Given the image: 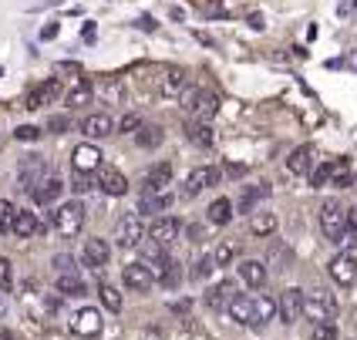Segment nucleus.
Instances as JSON below:
<instances>
[{"instance_id": "obj_24", "label": "nucleus", "mask_w": 357, "mask_h": 340, "mask_svg": "<svg viewBox=\"0 0 357 340\" xmlns=\"http://www.w3.org/2000/svg\"><path fill=\"white\" fill-rule=\"evenodd\" d=\"M38 233H44V222H40L34 212H24V209H20L17 222H14V236H17V240H27V236H38Z\"/></svg>"}, {"instance_id": "obj_56", "label": "nucleus", "mask_w": 357, "mask_h": 340, "mask_svg": "<svg viewBox=\"0 0 357 340\" xmlns=\"http://www.w3.org/2000/svg\"><path fill=\"white\" fill-rule=\"evenodd\" d=\"M0 340H14V334L10 330H0Z\"/></svg>"}, {"instance_id": "obj_41", "label": "nucleus", "mask_w": 357, "mask_h": 340, "mask_svg": "<svg viewBox=\"0 0 357 340\" xmlns=\"http://www.w3.org/2000/svg\"><path fill=\"white\" fill-rule=\"evenodd\" d=\"M98 297H101V303H105L112 314H119V310H121V293L115 290V286H112V283H101V286H98Z\"/></svg>"}, {"instance_id": "obj_2", "label": "nucleus", "mask_w": 357, "mask_h": 340, "mask_svg": "<svg viewBox=\"0 0 357 340\" xmlns=\"http://www.w3.org/2000/svg\"><path fill=\"white\" fill-rule=\"evenodd\" d=\"M303 317L307 320L317 323H331L337 317V297L331 293V290H314V293H307V300H303Z\"/></svg>"}, {"instance_id": "obj_39", "label": "nucleus", "mask_w": 357, "mask_h": 340, "mask_svg": "<svg viewBox=\"0 0 357 340\" xmlns=\"http://www.w3.org/2000/svg\"><path fill=\"white\" fill-rule=\"evenodd\" d=\"M216 256V266H229V263L239 256V242H233V240H222L219 242V249L213 253Z\"/></svg>"}, {"instance_id": "obj_7", "label": "nucleus", "mask_w": 357, "mask_h": 340, "mask_svg": "<svg viewBox=\"0 0 357 340\" xmlns=\"http://www.w3.org/2000/svg\"><path fill=\"white\" fill-rule=\"evenodd\" d=\"M219 179H222V172H219L216 165H199V169L189 172V179H185V185H182V196H185V199H196L202 189L219 185Z\"/></svg>"}, {"instance_id": "obj_15", "label": "nucleus", "mask_w": 357, "mask_h": 340, "mask_svg": "<svg viewBox=\"0 0 357 340\" xmlns=\"http://www.w3.org/2000/svg\"><path fill=\"white\" fill-rule=\"evenodd\" d=\"M159 91L165 98H185L189 95V75L182 71V68H172V71H165L159 81Z\"/></svg>"}, {"instance_id": "obj_45", "label": "nucleus", "mask_w": 357, "mask_h": 340, "mask_svg": "<svg viewBox=\"0 0 357 340\" xmlns=\"http://www.w3.org/2000/svg\"><path fill=\"white\" fill-rule=\"evenodd\" d=\"M310 340H340L334 320H331V323H317V327H314V337H310Z\"/></svg>"}, {"instance_id": "obj_6", "label": "nucleus", "mask_w": 357, "mask_h": 340, "mask_svg": "<svg viewBox=\"0 0 357 340\" xmlns=\"http://www.w3.org/2000/svg\"><path fill=\"white\" fill-rule=\"evenodd\" d=\"M51 216H54V229H58L64 240H71V236H78L81 226H84V206L81 202H64Z\"/></svg>"}, {"instance_id": "obj_42", "label": "nucleus", "mask_w": 357, "mask_h": 340, "mask_svg": "<svg viewBox=\"0 0 357 340\" xmlns=\"http://www.w3.org/2000/svg\"><path fill=\"white\" fill-rule=\"evenodd\" d=\"M331 185H337V189H347V185H351V165L344 159L334 162V179H331Z\"/></svg>"}, {"instance_id": "obj_47", "label": "nucleus", "mask_w": 357, "mask_h": 340, "mask_svg": "<svg viewBox=\"0 0 357 340\" xmlns=\"http://www.w3.org/2000/svg\"><path fill=\"white\" fill-rule=\"evenodd\" d=\"M14 135H17L20 141H38L40 139V128H34V125H24V128H17Z\"/></svg>"}, {"instance_id": "obj_52", "label": "nucleus", "mask_w": 357, "mask_h": 340, "mask_svg": "<svg viewBox=\"0 0 357 340\" xmlns=\"http://www.w3.org/2000/svg\"><path fill=\"white\" fill-rule=\"evenodd\" d=\"M189 240H192V242L202 240V229H199V226H189Z\"/></svg>"}, {"instance_id": "obj_3", "label": "nucleus", "mask_w": 357, "mask_h": 340, "mask_svg": "<svg viewBox=\"0 0 357 340\" xmlns=\"http://www.w3.org/2000/svg\"><path fill=\"white\" fill-rule=\"evenodd\" d=\"M51 179V162L47 159H40V155H27V159L20 162V169H17V185L24 189V192H38L44 182Z\"/></svg>"}, {"instance_id": "obj_53", "label": "nucleus", "mask_w": 357, "mask_h": 340, "mask_svg": "<svg viewBox=\"0 0 357 340\" xmlns=\"http://www.w3.org/2000/svg\"><path fill=\"white\" fill-rule=\"evenodd\" d=\"M51 128H54V132H64V128H68V121H64V118H51Z\"/></svg>"}, {"instance_id": "obj_50", "label": "nucleus", "mask_w": 357, "mask_h": 340, "mask_svg": "<svg viewBox=\"0 0 357 340\" xmlns=\"http://www.w3.org/2000/svg\"><path fill=\"white\" fill-rule=\"evenodd\" d=\"M71 189H75V192H88V189H91V179H88V176H78Z\"/></svg>"}, {"instance_id": "obj_38", "label": "nucleus", "mask_w": 357, "mask_h": 340, "mask_svg": "<svg viewBox=\"0 0 357 340\" xmlns=\"http://www.w3.org/2000/svg\"><path fill=\"white\" fill-rule=\"evenodd\" d=\"M213 270H216V256H199V260L192 263V273H189V277L196 283H202L213 277Z\"/></svg>"}, {"instance_id": "obj_29", "label": "nucleus", "mask_w": 357, "mask_h": 340, "mask_svg": "<svg viewBox=\"0 0 357 340\" xmlns=\"http://www.w3.org/2000/svg\"><path fill=\"white\" fill-rule=\"evenodd\" d=\"M206 219L213 226H226L233 219V199H213V206L206 209Z\"/></svg>"}, {"instance_id": "obj_35", "label": "nucleus", "mask_w": 357, "mask_h": 340, "mask_svg": "<svg viewBox=\"0 0 357 340\" xmlns=\"http://www.w3.org/2000/svg\"><path fill=\"white\" fill-rule=\"evenodd\" d=\"M277 229V216L273 212H253L250 216V233L253 236H270Z\"/></svg>"}, {"instance_id": "obj_1", "label": "nucleus", "mask_w": 357, "mask_h": 340, "mask_svg": "<svg viewBox=\"0 0 357 340\" xmlns=\"http://www.w3.org/2000/svg\"><path fill=\"white\" fill-rule=\"evenodd\" d=\"M320 229H324V236L327 242H344V233H347V209L340 206L337 199H327L320 206Z\"/></svg>"}, {"instance_id": "obj_54", "label": "nucleus", "mask_w": 357, "mask_h": 340, "mask_svg": "<svg viewBox=\"0 0 357 340\" xmlns=\"http://www.w3.org/2000/svg\"><path fill=\"white\" fill-rule=\"evenodd\" d=\"M139 27H145V31H155V20H149V17H142V20H139Z\"/></svg>"}, {"instance_id": "obj_55", "label": "nucleus", "mask_w": 357, "mask_h": 340, "mask_svg": "<svg viewBox=\"0 0 357 340\" xmlns=\"http://www.w3.org/2000/svg\"><path fill=\"white\" fill-rule=\"evenodd\" d=\"M172 310H176V314H185V310H189V303L178 300V303H172Z\"/></svg>"}, {"instance_id": "obj_36", "label": "nucleus", "mask_w": 357, "mask_h": 340, "mask_svg": "<svg viewBox=\"0 0 357 340\" xmlns=\"http://www.w3.org/2000/svg\"><path fill=\"white\" fill-rule=\"evenodd\" d=\"M17 206L10 199H0V233L3 236H14V222H17Z\"/></svg>"}, {"instance_id": "obj_40", "label": "nucleus", "mask_w": 357, "mask_h": 340, "mask_svg": "<svg viewBox=\"0 0 357 340\" xmlns=\"http://www.w3.org/2000/svg\"><path fill=\"white\" fill-rule=\"evenodd\" d=\"M331 179H334V162H320L317 169L310 172V185H314V189H324V185H331Z\"/></svg>"}, {"instance_id": "obj_8", "label": "nucleus", "mask_w": 357, "mask_h": 340, "mask_svg": "<svg viewBox=\"0 0 357 340\" xmlns=\"http://www.w3.org/2000/svg\"><path fill=\"white\" fill-rule=\"evenodd\" d=\"M71 165H75V172L78 176H95V172H101L105 169V155H101L98 145H78L75 152H71Z\"/></svg>"}, {"instance_id": "obj_32", "label": "nucleus", "mask_w": 357, "mask_h": 340, "mask_svg": "<svg viewBox=\"0 0 357 340\" xmlns=\"http://www.w3.org/2000/svg\"><path fill=\"white\" fill-rule=\"evenodd\" d=\"M165 209H172V196L169 192H162V196H142V202H139V212H145V216H162Z\"/></svg>"}, {"instance_id": "obj_37", "label": "nucleus", "mask_w": 357, "mask_h": 340, "mask_svg": "<svg viewBox=\"0 0 357 340\" xmlns=\"http://www.w3.org/2000/svg\"><path fill=\"white\" fill-rule=\"evenodd\" d=\"M162 128L159 125H142L139 132H135V141H139L142 148H155V145H162Z\"/></svg>"}, {"instance_id": "obj_19", "label": "nucleus", "mask_w": 357, "mask_h": 340, "mask_svg": "<svg viewBox=\"0 0 357 340\" xmlns=\"http://www.w3.org/2000/svg\"><path fill=\"white\" fill-rule=\"evenodd\" d=\"M81 260H84V266H91V270H101V266H108V260H112V246L105 240H88L84 249H81Z\"/></svg>"}, {"instance_id": "obj_48", "label": "nucleus", "mask_w": 357, "mask_h": 340, "mask_svg": "<svg viewBox=\"0 0 357 340\" xmlns=\"http://www.w3.org/2000/svg\"><path fill=\"white\" fill-rule=\"evenodd\" d=\"M54 266H58V273H68V270H75V256L58 253V256H54Z\"/></svg>"}, {"instance_id": "obj_33", "label": "nucleus", "mask_w": 357, "mask_h": 340, "mask_svg": "<svg viewBox=\"0 0 357 340\" xmlns=\"http://www.w3.org/2000/svg\"><path fill=\"white\" fill-rule=\"evenodd\" d=\"M185 135H189V141L199 145V148H209V145H213V128H209V121H189Z\"/></svg>"}, {"instance_id": "obj_57", "label": "nucleus", "mask_w": 357, "mask_h": 340, "mask_svg": "<svg viewBox=\"0 0 357 340\" xmlns=\"http://www.w3.org/2000/svg\"><path fill=\"white\" fill-rule=\"evenodd\" d=\"M3 314H7V300L0 297V317H3Z\"/></svg>"}, {"instance_id": "obj_18", "label": "nucleus", "mask_w": 357, "mask_h": 340, "mask_svg": "<svg viewBox=\"0 0 357 340\" xmlns=\"http://www.w3.org/2000/svg\"><path fill=\"white\" fill-rule=\"evenodd\" d=\"M58 95H61V84L51 78V81H44V84H38V88L24 98V108H27V111H38V108H44V105H51Z\"/></svg>"}, {"instance_id": "obj_30", "label": "nucleus", "mask_w": 357, "mask_h": 340, "mask_svg": "<svg viewBox=\"0 0 357 340\" xmlns=\"http://www.w3.org/2000/svg\"><path fill=\"white\" fill-rule=\"evenodd\" d=\"M290 263H294V253H290V246H283V242H273L270 246V253H266V266H273V270H290Z\"/></svg>"}, {"instance_id": "obj_23", "label": "nucleus", "mask_w": 357, "mask_h": 340, "mask_svg": "<svg viewBox=\"0 0 357 340\" xmlns=\"http://www.w3.org/2000/svg\"><path fill=\"white\" fill-rule=\"evenodd\" d=\"M266 277H270V270H266V263L263 260H243L239 263V280L246 283V286L259 290V286L266 283Z\"/></svg>"}, {"instance_id": "obj_28", "label": "nucleus", "mask_w": 357, "mask_h": 340, "mask_svg": "<svg viewBox=\"0 0 357 340\" xmlns=\"http://www.w3.org/2000/svg\"><path fill=\"white\" fill-rule=\"evenodd\" d=\"M266 196H270V185H266V182L243 189V196H239V212H253V209H257V202L266 199Z\"/></svg>"}, {"instance_id": "obj_27", "label": "nucleus", "mask_w": 357, "mask_h": 340, "mask_svg": "<svg viewBox=\"0 0 357 340\" xmlns=\"http://www.w3.org/2000/svg\"><path fill=\"white\" fill-rule=\"evenodd\" d=\"M61 196H64V182H61L58 176H51V179H47L38 192H34V202H38V206H51V202L61 199Z\"/></svg>"}, {"instance_id": "obj_25", "label": "nucleus", "mask_w": 357, "mask_h": 340, "mask_svg": "<svg viewBox=\"0 0 357 340\" xmlns=\"http://www.w3.org/2000/svg\"><path fill=\"white\" fill-rule=\"evenodd\" d=\"M253 300H257V323H253V327L263 330L273 317H280V303L273 300V297H266V293H259V297H253Z\"/></svg>"}, {"instance_id": "obj_10", "label": "nucleus", "mask_w": 357, "mask_h": 340, "mask_svg": "<svg viewBox=\"0 0 357 340\" xmlns=\"http://www.w3.org/2000/svg\"><path fill=\"white\" fill-rule=\"evenodd\" d=\"M178 233H182V222H178L176 216H159V219L149 226V236H145V240H152L155 246L169 249V246L178 240Z\"/></svg>"}, {"instance_id": "obj_26", "label": "nucleus", "mask_w": 357, "mask_h": 340, "mask_svg": "<svg viewBox=\"0 0 357 340\" xmlns=\"http://www.w3.org/2000/svg\"><path fill=\"white\" fill-rule=\"evenodd\" d=\"M58 290L64 297H84V293H88V286H84V280L78 277V270L58 273Z\"/></svg>"}, {"instance_id": "obj_43", "label": "nucleus", "mask_w": 357, "mask_h": 340, "mask_svg": "<svg viewBox=\"0 0 357 340\" xmlns=\"http://www.w3.org/2000/svg\"><path fill=\"white\" fill-rule=\"evenodd\" d=\"M340 246L357 249V209H347V233H344V242H340Z\"/></svg>"}, {"instance_id": "obj_4", "label": "nucleus", "mask_w": 357, "mask_h": 340, "mask_svg": "<svg viewBox=\"0 0 357 340\" xmlns=\"http://www.w3.org/2000/svg\"><path fill=\"white\" fill-rule=\"evenodd\" d=\"M182 108L189 111L192 121H213L219 111V98L206 88H189V95L182 98Z\"/></svg>"}, {"instance_id": "obj_44", "label": "nucleus", "mask_w": 357, "mask_h": 340, "mask_svg": "<svg viewBox=\"0 0 357 340\" xmlns=\"http://www.w3.org/2000/svg\"><path fill=\"white\" fill-rule=\"evenodd\" d=\"M14 286V263L7 260V256H0V290L7 293Z\"/></svg>"}, {"instance_id": "obj_17", "label": "nucleus", "mask_w": 357, "mask_h": 340, "mask_svg": "<svg viewBox=\"0 0 357 340\" xmlns=\"http://www.w3.org/2000/svg\"><path fill=\"white\" fill-rule=\"evenodd\" d=\"M81 132L88 135V139H108V135H115V121L108 111H95V115H88V118L81 121Z\"/></svg>"}, {"instance_id": "obj_31", "label": "nucleus", "mask_w": 357, "mask_h": 340, "mask_svg": "<svg viewBox=\"0 0 357 340\" xmlns=\"http://www.w3.org/2000/svg\"><path fill=\"white\" fill-rule=\"evenodd\" d=\"M91 98H95V84H91L88 78H81L78 84H75V88H71V91L64 95V101H68L71 108H78V105H88Z\"/></svg>"}, {"instance_id": "obj_16", "label": "nucleus", "mask_w": 357, "mask_h": 340, "mask_svg": "<svg viewBox=\"0 0 357 340\" xmlns=\"http://www.w3.org/2000/svg\"><path fill=\"white\" fill-rule=\"evenodd\" d=\"M314 162H317L314 145H300V148L290 152V159H287V172H290V176H310V172H314Z\"/></svg>"}, {"instance_id": "obj_9", "label": "nucleus", "mask_w": 357, "mask_h": 340, "mask_svg": "<svg viewBox=\"0 0 357 340\" xmlns=\"http://www.w3.org/2000/svg\"><path fill=\"white\" fill-rule=\"evenodd\" d=\"M327 273L337 286H354L357 283V256L354 253H337L334 260L327 263Z\"/></svg>"}, {"instance_id": "obj_13", "label": "nucleus", "mask_w": 357, "mask_h": 340, "mask_svg": "<svg viewBox=\"0 0 357 340\" xmlns=\"http://www.w3.org/2000/svg\"><path fill=\"white\" fill-rule=\"evenodd\" d=\"M239 297V290H236V283L233 280H222L216 283V286H209L206 290V307L209 310H216V314H226L229 310V303Z\"/></svg>"}, {"instance_id": "obj_51", "label": "nucleus", "mask_w": 357, "mask_h": 340, "mask_svg": "<svg viewBox=\"0 0 357 340\" xmlns=\"http://www.w3.org/2000/svg\"><path fill=\"white\" fill-rule=\"evenodd\" d=\"M222 172H226V176H243V172H246V169H243V165H226V169H222Z\"/></svg>"}, {"instance_id": "obj_21", "label": "nucleus", "mask_w": 357, "mask_h": 340, "mask_svg": "<svg viewBox=\"0 0 357 340\" xmlns=\"http://www.w3.org/2000/svg\"><path fill=\"white\" fill-rule=\"evenodd\" d=\"M98 189L108 192V196H125V192H128V179L121 176L115 165H105L98 172Z\"/></svg>"}, {"instance_id": "obj_34", "label": "nucleus", "mask_w": 357, "mask_h": 340, "mask_svg": "<svg viewBox=\"0 0 357 340\" xmlns=\"http://www.w3.org/2000/svg\"><path fill=\"white\" fill-rule=\"evenodd\" d=\"M95 95H98L105 105H119V101L125 98V84H121L119 78H112V81H105V84H98Z\"/></svg>"}, {"instance_id": "obj_11", "label": "nucleus", "mask_w": 357, "mask_h": 340, "mask_svg": "<svg viewBox=\"0 0 357 340\" xmlns=\"http://www.w3.org/2000/svg\"><path fill=\"white\" fill-rule=\"evenodd\" d=\"M101 327H105V320H101L98 307H84L71 317V334H78V337H98Z\"/></svg>"}, {"instance_id": "obj_20", "label": "nucleus", "mask_w": 357, "mask_h": 340, "mask_svg": "<svg viewBox=\"0 0 357 340\" xmlns=\"http://www.w3.org/2000/svg\"><path fill=\"white\" fill-rule=\"evenodd\" d=\"M226 317L239 327H253L257 323V300H250V297H236V300L229 303V310H226Z\"/></svg>"}, {"instance_id": "obj_49", "label": "nucleus", "mask_w": 357, "mask_h": 340, "mask_svg": "<svg viewBox=\"0 0 357 340\" xmlns=\"http://www.w3.org/2000/svg\"><path fill=\"white\" fill-rule=\"evenodd\" d=\"M178 280H182V270H178V263L169 270V277L162 280V286H178Z\"/></svg>"}, {"instance_id": "obj_46", "label": "nucleus", "mask_w": 357, "mask_h": 340, "mask_svg": "<svg viewBox=\"0 0 357 340\" xmlns=\"http://www.w3.org/2000/svg\"><path fill=\"white\" fill-rule=\"evenodd\" d=\"M142 125H145V121H142L139 115H125V118L119 121V132H139Z\"/></svg>"}, {"instance_id": "obj_22", "label": "nucleus", "mask_w": 357, "mask_h": 340, "mask_svg": "<svg viewBox=\"0 0 357 340\" xmlns=\"http://www.w3.org/2000/svg\"><path fill=\"white\" fill-rule=\"evenodd\" d=\"M121 277H125V286H128V290H139V293H142V290H149V286L155 283L152 270H149L145 263H128Z\"/></svg>"}, {"instance_id": "obj_5", "label": "nucleus", "mask_w": 357, "mask_h": 340, "mask_svg": "<svg viewBox=\"0 0 357 340\" xmlns=\"http://www.w3.org/2000/svg\"><path fill=\"white\" fill-rule=\"evenodd\" d=\"M145 236H149V233H145L142 212H125V216H119V222H115V240H119L121 249H135V246H142Z\"/></svg>"}, {"instance_id": "obj_12", "label": "nucleus", "mask_w": 357, "mask_h": 340, "mask_svg": "<svg viewBox=\"0 0 357 340\" xmlns=\"http://www.w3.org/2000/svg\"><path fill=\"white\" fill-rule=\"evenodd\" d=\"M303 300H307V293L297 290V286H290V290H283L280 293V320L283 323H297L303 317Z\"/></svg>"}, {"instance_id": "obj_14", "label": "nucleus", "mask_w": 357, "mask_h": 340, "mask_svg": "<svg viewBox=\"0 0 357 340\" xmlns=\"http://www.w3.org/2000/svg\"><path fill=\"white\" fill-rule=\"evenodd\" d=\"M145 196H162L169 185H172V162H159L145 172Z\"/></svg>"}]
</instances>
